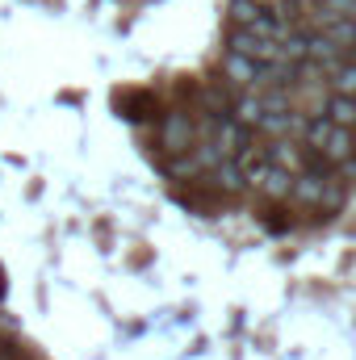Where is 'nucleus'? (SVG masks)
Here are the masks:
<instances>
[{
	"label": "nucleus",
	"instance_id": "obj_13",
	"mask_svg": "<svg viewBox=\"0 0 356 360\" xmlns=\"http://www.w3.org/2000/svg\"><path fill=\"white\" fill-rule=\"evenodd\" d=\"M260 13H265V4H256V0H235V4H231V17H235L239 30H248Z\"/></svg>",
	"mask_w": 356,
	"mask_h": 360
},
{
	"label": "nucleus",
	"instance_id": "obj_3",
	"mask_svg": "<svg viewBox=\"0 0 356 360\" xmlns=\"http://www.w3.org/2000/svg\"><path fill=\"white\" fill-rule=\"evenodd\" d=\"M265 147H268V164H272V168H285L289 176L306 172V147H302L298 139H272Z\"/></svg>",
	"mask_w": 356,
	"mask_h": 360
},
{
	"label": "nucleus",
	"instance_id": "obj_4",
	"mask_svg": "<svg viewBox=\"0 0 356 360\" xmlns=\"http://www.w3.org/2000/svg\"><path fill=\"white\" fill-rule=\"evenodd\" d=\"M319 155H323V160H327L331 168H340L344 160H352V155H356V130H344V126H331V134L323 139Z\"/></svg>",
	"mask_w": 356,
	"mask_h": 360
},
{
	"label": "nucleus",
	"instance_id": "obj_6",
	"mask_svg": "<svg viewBox=\"0 0 356 360\" xmlns=\"http://www.w3.org/2000/svg\"><path fill=\"white\" fill-rule=\"evenodd\" d=\"M327 180H340V176H319V172H298L293 184H289V201H298V205H310V210H319V197H323V188H327Z\"/></svg>",
	"mask_w": 356,
	"mask_h": 360
},
{
	"label": "nucleus",
	"instance_id": "obj_5",
	"mask_svg": "<svg viewBox=\"0 0 356 360\" xmlns=\"http://www.w3.org/2000/svg\"><path fill=\"white\" fill-rule=\"evenodd\" d=\"M256 63L252 59H243V55H235V51H227V59H222V80L231 84V89L239 92H252L256 89Z\"/></svg>",
	"mask_w": 356,
	"mask_h": 360
},
{
	"label": "nucleus",
	"instance_id": "obj_9",
	"mask_svg": "<svg viewBox=\"0 0 356 360\" xmlns=\"http://www.w3.org/2000/svg\"><path fill=\"white\" fill-rule=\"evenodd\" d=\"M323 117L344 126V130H356V96H340V92H327L323 101Z\"/></svg>",
	"mask_w": 356,
	"mask_h": 360
},
{
	"label": "nucleus",
	"instance_id": "obj_10",
	"mask_svg": "<svg viewBox=\"0 0 356 360\" xmlns=\"http://www.w3.org/2000/svg\"><path fill=\"white\" fill-rule=\"evenodd\" d=\"M289 184H293V176H289L285 168H268L256 193H260V197H268V201H289Z\"/></svg>",
	"mask_w": 356,
	"mask_h": 360
},
{
	"label": "nucleus",
	"instance_id": "obj_1",
	"mask_svg": "<svg viewBox=\"0 0 356 360\" xmlns=\"http://www.w3.org/2000/svg\"><path fill=\"white\" fill-rule=\"evenodd\" d=\"M155 143L168 151V155H180L197 143V117L184 113V109H172V113H160L155 122Z\"/></svg>",
	"mask_w": 356,
	"mask_h": 360
},
{
	"label": "nucleus",
	"instance_id": "obj_7",
	"mask_svg": "<svg viewBox=\"0 0 356 360\" xmlns=\"http://www.w3.org/2000/svg\"><path fill=\"white\" fill-rule=\"evenodd\" d=\"M205 184H210L214 193H243V188H248V184H243L239 160H218V164L205 172Z\"/></svg>",
	"mask_w": 356,
	"mask_h": 360
},
{
	"label": "nucleus",
	"instance_id": "obj_14",
	"mask_svg": "<svg viewBox=\"0 0 356 360\" xmlns=\"http://www.w3.org/2000/svg\"><path fill=\"white\" fill-rule=\"evenodd\" d=\"M344 197H348V188H344L340 180H327V188H323V197H319V210H323V214H331V210H340V205H344Z\"/></svg>",
	"mask_w": 356,
	"mask_h": 360
},
{
	"label": "nucleus",
	"instance_id": "obj_11",
	"mask_svg": "<svg viewBox=\"0 0 356 360\" xmlns=\"http://www.w3.org/2000/svg\"><path fill=\"white\" fill-rule=\"evenodd\" d=\"M289 30H293V25H285V21L272 13V8H265V13H260L252 25H248V34H256V38H268V42H281Z\"/></svg>",
	"mask_w": 356,
	"mask_h": 360
},
{
	"label": "nucleus",
	"instance_id": "obj_15",
	"mask_svg": "<svg viewBox=\"0 0 356 360\" xmlns=\"http://www.w3.org/2000/svg\"><path fill=\"white\" fill-rule=\"evenodd\" d=\"M336 176H340V180H348V184H356V155H352V160H344V164L336 168Z\"/></svg>",
	"mask_w": 356,
	"mask_h": 360
},
{
	"label": "nucleus",
	"instance_id": "obj_12",
	"mask_svg": "<svg viewBox=\"0 0 356 360\" xmlns=\"http://www.w3.org/2000/svg\"><path fill=\"white\" fill-rule=\"evenodd\" d=\"M310 4H314V0H272V13H276L285 25H302L306 13H310Z\"/></svg>",
	"mask_w": 356,
	"mask_h": 360
},
{
	"label": "nucleus",
	"instance_id": "obj_2",
	"mask_svg": "<svg viewBox=\"0 0 356 360\" xmlns=\"http://www.w3.org/2000/svg\"><path fill=\"white\" fill-rule=\"evenodd\" d=\"M231 51H235V55H243V59H252L256 68H265V63H285V59H281V42L256 38V34H248V30H235Z\"/></svg>",
	"mask_w": 356,
	"mask_h": 360
},
{
	"label": "nucleus",
	"instance_id": "obj_8",
	"mask_svg": "<svg viewBox=\"0 0 356 360\" xmlns=\"http://www.w3.org/2000/svg\"><path fill=\"white\" fill-rule=\"evenodd\" d=\"M323 80H327V89L340 92V96H356V63H348V59L323 63Z\"/></svg>",
	"mask_w": 356,
	"mask_h": 360
}]
</instances>
